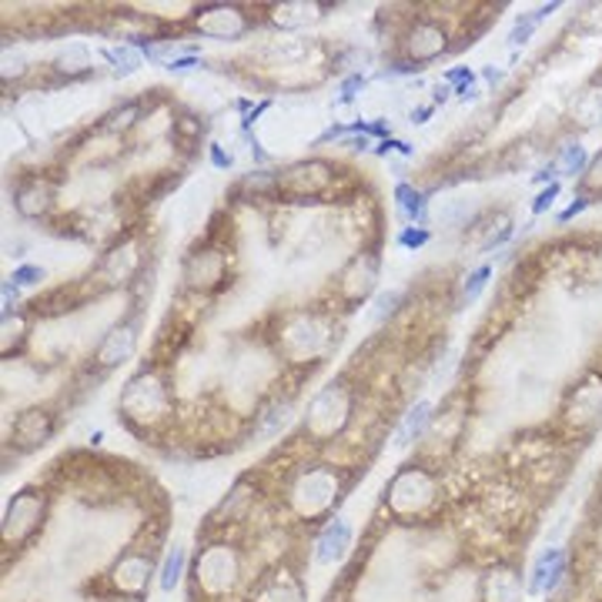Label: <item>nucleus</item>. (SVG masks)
<instances>
[{
  "instance_id": "393cba45",
  "label": "nucleus",
  "mask_w": 602,
  "mask_h": 602,
  "mask_svg": "<svg viewBox=\"0 0 602 602\" xmlns=\"http://www.w3.org/2000/svg\"><path fill=\"white\" fill-rule=\"evenodd\" d=\"M58 67L67 74H77V71L90 67V51L84 48V44H71V48L58 58Z\"/></svg>"
},
{
  "instance_id": "bb28decb",
  "label": "nucleus",
  "mask_w": 602,
  "mask_h": 602,
  "mask_svg": "<svg viewBox=\"0 0 602 602\" xmlns=\"http://www.w3.org/2000/svg\"><path fill=\"white\" fill-rule=\"evenodd\" d=\"M582 184L589 192H602V155H595L589 164H586V174H582Z\"/></svg>"
},
{
  "instance_id": "c756f323",
  "label": "nucleus",
  "mask_w": 602,
  "mask_h": 602,
  "mask_svg": "<svg viewBox=\"0 0 602 602\" xmlns=\"http://www.w3.org/2000/svg\"><path fill=\"white\" fill-rule=\"evenodd\" d=\"M555 195H560V184H549V192H542V195L536 198V205H532V211H536V214H542L545 208H552V201H555Z\"/></svg>"
},
{
  "instance_id": "9d476101",
  "label": "nucleus",
  "mask_w": 602,
  "mask_h": 602,
  "mask_svg": "<svg viewBox=\"0 0 602 602\" xmlns=\"http://www.w3.org/2000/svg\"><path fill=\"white\" fill-rule=\"evenodd\" d=\"M482 602H523V576L513 566H495L482 582Z\"/></svg>"
},
{
  "instance_id": "f3484780",
  "label": "nucleus",
  "mask_w": 602,
  "mask_h": 602,
  "mask_svg": "<svg viewBox=\"0 0 602 602\" xmlns=\"http://www.w3.org/2000/svg\"><path fill=\"white\" fill-rule=\"evenodd\" d=\"M255 602H302V589L288 576H274V579H265L258 586Z\"/></svg>"
},
{
  "instance_id": "aec40b11",
  "label": "nucleus",
  "mask_w": 602,
  "mask_h": 602,
  "mask_svg": "<svg viewBox=\"0 0 602 602\" xmlns=\"http://www.w3.org/2000/svg\"><path fill=\"white\" fill-rule=\"evenodd\" d=\"M429 411H432V405L429 402H419L415 405L408 415H405V422H402V429H398V435H395V445H411V439H419L422 435V429L429 426Z\"/></svg>"
},
{
  "instance_id": "f8f14e48",
  "label": "nucleus",
  "mask_w": 602,
  "mask_h": 602,
  "mask_svg": "<svg viewBox=\"0 0 602 602\" xmlns=\"http://www.w3.org/2000/svg\"><path fill=\"white\" fill-rule=\"evenodd\" d=\"M51 435H54V419L48 411H40V408L24 411L21 419L14 422V442L21 449H37V445L48 442Z\"/></svg>"
},
{
  "instance_id": "6e6552de",
  "label": "nucleus",
  "mask_w": 602,
  "mask_h": 602,
  "mask_svg": "<svg viewBox=\"0 0 602 602\" xmlns=\"http://www.w3.org/2000/svg\"><path fill=\"white\" fill-rule=\"evenodd\" d=\"M111 582L118 592L131 595V599H142L148 582H151V552H127L121 555V563L111 573Z\"/></svg>"
},
{
  "instance_id": "0eeeda50",
  "label": "nucleus",
  "mask_w": 602,
  "mask_h": 602,
  "mask_svg": "<svg viewBox=\"0 0 602 602\" xmlns=\"http://www.w3.org/2000/svg\"><path fill=\"white\" fill-rule=\"evenodd\" d=\"M195 27H198L205 37H214V40H238V37L248 34L251 21H248L235 4H211V8L198 11Z\"/></svg>"
},
{
  "instance_id": "20e7f679",
  "label": "nucleus",
  "mask_w": 602,
  "mask_h": 602,
  "mask_svg": "<svg viewBox=\"0 0 602 602\" xmlns=\"http://www.w3.org/2000/svg\"><path fill=\"white\" fill-rule=\"evenodd\" d=\"M348 411H352L348 392H345L342 385H329L321 395H315V402H311V408H308L305 426H308V432H311L315 439H332L335 432L345 429Z\"/></svg>"
},
{
  "instance_id": "412c9836",
  "label": "nucleus",
  "mask_w": 602,
  "mask_h": 602,
  "mask_svg": "<svg viewBox=\"0 0 602 602\" xmlns=\"http://www.w3.org/2000/svg\"><path fill=\"white\" fill-rule=\"evenodd\" d=\"M101 54L118 74H134L137 67H142V51L131 48V44H114V48H105Z\"/></svg>"
},
{
  "instance_id": "a878e982",
  "label": "nucleus",
  "mask_w": 602,
  "mask_h": 602,
  "mask_svg": "<svg viewBox=\"0 0 602 602\" xmlns=\"http://www.w3.org/2000/svg\"><path fill=\"white\" fill-rule=\"evenodd\" d=\"M278 426H285V405H274L261 415V426H258V435H271Z\"/></svg>"
},
{
  "instance_id": "2eb2a0df",
  "label": "nucleus",
  "mask_w": 602,
  "mask_h": 602,
  "mask_svg": "<svg viewBox=\"0 0 602 602\" xmlns=\"http://www.w3.org/2000/svg\"><path fill=\"white\" fill-rule=\"evenodd\" d=\"M372 282H376V258H368V255H361V258H355L352 265H348V271H345V295L352 298V302H358V298H365L368 292H372Z\"/></svg>"
},
{
  "instance_id": "4468645a",
  "label": "nucleus",
  "mask_w": 602,
  "mask_h": 602,
  "mask_svg": "<svg viewBox=\"0 0 602 602\" xmlns=\"http://www.w3.org/2000/svg\"><path fill=\"white\" fill-rule=\"evenodd\" d=\"M318 4H308V0H292V4H278L271 8V24L285 27V30H295V27H308L315 24L321 14Z\"/></svg>"
},
{
  "instance_id": "cd10ccee",
  "label": "nucleus",
  "mask_w": 602,
  "mask_h": 602,
  "mask_svg": "<svg viewBox=\"0 0 602 602\" xmlns=\"http://www.w3.org/2000/svg\"><path fill=\"white\" fill-rule=\"evenodd\" d=\"M489 268H479L476 274H469V282H466V292H462V295H466V302H476L479 298V292L486 288V282H489Z\"/></svg>"
},
{
  "instance_id": "39448f33",
  "label": "nucleus",
  "mask_w": 602,
  "mask_h": 602,
  "mask_svg": "<svg viewBox=\"0 0 602 602\" xmlns=\"http://www.w3.org/2000/svg\"><path fill=\"white\" fill-rule=\"evenodd\" d=\"M44 523V495L27 489L21 495H14L11 508H8V519H4V539L8 545H17L24 539H30Z\"/></svg>"
},
{
  "instance_id": "b1692460",
  "label": "nucleus",
  "mask_w": 602,
  "mask_h": 602,
  "mask_svg": "<svg viewBox=\"0 0 602 602\" xmlns=\"http://www.w3.org/2000/svg\"><path fill=\"white\" fill-rule=\"evenodd\" d=\"M395 198H398V208H402V214L411 221V218H419L422 211H426V195H419V192H411L408 184H398L395 188Z\"/></svg>"
},
{
  "instance_id": "423d86ee",
  "label": "nucleus",
  "mask_w": 602,
  "mask_h": 602,
  "mask_svg": "<svg viewBox=\"0 0 602 602\" xmlns=\"http://www.w3.org/2000/svg\"><path fill=\"white\" fill-rule=\"evenodd\" d=\"M121 405H124V411L131 415V419L155 422L168 411V392H164V385H158L155 379L145 376V379H137V382L127 385Z\"/></svg>"
},
{
  "instance_id": "dca6fc26",
  "label": "nucleus",
  "mask_w": 602,
  "mask_h": 602,
  "mask_svg": "<svg viewBox=\"0 0 602 602\" xmlns=\"http://www.w3.org/2000/svg\"><path fill=\"white\" fill-rule=\"evenodd\" d=\"M602 415V392H599V385L595 382H589V385H582V389H576V395H573V422H592V419H599Z\"/></svg>"
},
{
  "instance_id": "6ab92c4d",
  "label": "nucleus",
  "mask_w": 602,
  "mask_h": 602,
  "mask_svg": "<svg viewBox=\"0 0 602 602\" xmlns=\"http://www.w3.org/2000/svg\"><path fill=\"white\" fill-rule=\"evenodd\" d=\"M48 205H51V192L44 188L40 181H30V184H24V188L17 192V211L27 214V218L44 214V211H48Z\"/></svg>"
},
{
  "instance_id": "f257e3e1",
  "label": "nucleus",
  "mask_w": 602,
  "mask_h": 602,
  "mask_svg": "<svg viewBox=\"0 0 602 602\" xmlns=\"http://www.w3.org/2000/svg\"><path fill=\"white\" fill-rule=\"evenodd\" d=\"M339 499V476L329 469H308L292 486V505L302 519L325 516Z\"/></svg>"
},
{
  "instance_id": "473e14b6",
  "label": "nucleus",
  "mask_w": 602,
  "mask_h": 602,
  "mask_svg": "<svg viewBox=\"0 0 602 602\" xmlns=\"http://www.w3.org/2000/svg\"><path fill=\"white\" fill-rule=\"evenodd\" d=\"M114 602H137V599H114Z\"/></svg>"
},
{
  "instance_id": "4be33fe9",
  "label": "nucleus",
  "mask_w": 602,
  "mask_h": 602,
  "mask_svg": "<svg viewBox=\"0 0 602 602\" xmlns=\"http://www.w3.org/2000/svg\"><path fill=\"white\" fill-rule=\"evenodd\" d=\"M184 545H174L171 552H168V560H164V566H161V589L164 592H171L177 582H181V576H184Z\"/></svg>"
},
{
  "instance_id": "ddd939ff",
  "label": "nucleus",
  "mask_w": 602,
  "mask_h": 602,
  "mask_svg": "<svg viewBox=\"0 0 602 602\" xmlns=\"http://www.w3.org/2000/svg\"><path fill=\"white\" fill-rule=\"evenodd\" d=\"M348 545H352V526H348V519H332L329 526H325V532L318 536V552H315V560L321 563V566H332V563H339L342 555L348 552Z\"/></svg>"
},
{
  "instance_id": "9b49d317",
  "label": "nucleus",
  "mask_w": 602,
  "mask_h": 602,
  "mask_svg": "<svg viewBox=\"0 0 602 602\" xmlns=\"http://www.w3.org/2000/svg\"><path fill=\"white\" fill-rule=\"evenodd\" d=\"M566 576V552L563 549H545L536 566H532V579H529V592L542 595L560 586V579Z\"/></svg>"
},
{
  "instance_id": "a211bd4d",
  "label": "nucleus",
  "mask_w": 602,
  "mask_h": 602,
  "mask_svg": "<svg viewBox=\"0 0 602 602\" xmlns=\"http://www.w3.org/2000/svg\"><path fill=\"white\" fill-rule=\"evenodd\" d=\"M131 352H134V329H131V325H121V329H114V332L105 339L98 358H101V365H118V361H124Z\"/></svg>"
},
{
  "instance_id": "7c9ffc66",
  "label": "nucleus",
  "mask_w": 602,
  "mask_h": 602,
  "mask_svg": "<svg viewBox=\"0 0 602 602\" xmlns=\"http://www.w3.org/2000/svg\"><path fill=\"white\" fill-rule=\"evenodd\" d=\"M582 208H586V198H579V205H573V208H566V211H563V221H569V218H576V214H579Z\"/></svg>"
},
{
  "instance_id": "1a4fd4ad",
  "label": "nucleus",
  "mask_w": 602,
  "mask_h": 602,
  "mask_svg": "<svg viewBox=\"0 0 602 602\" xmlns=\"http://www.w3.org/2000/svg\"><path fill=\"white\" fill-rule=\"evenodd\" d=\"M405 51L415 64H426V61H435L442 51H445V30L432 21H419L411 30H408V40H405Z\"/></svg>"
},
{
  "instance_id": "2f4dec72",
  "label": "nucleus",
  "mask_w": 602,
  "mask_h": 602,
  "mask_svg": "<svg viewBox=\"0 0 602 602\" xmlns=\"http://www.w3.org/2000/svg\"><path fill=\"white\" fill-rule=\"evenodd\" d=\"M402 242H405V245H422V242H426V235H422V231H419V235H405Z\"/></svg>"
},
{
  "instance_id": "f03ea898",
  "label": "nucleus",
  "mask_w": 602,
  "mask_h": 602,
  "mask_svg": "<svg viewBox=\"0 0 602 602\" xmlns=\"http://www.w3.org/2000/svg\"><path fill=\"white\" fill-rule=\"evenodd\" d=\"M198 589L205 595H228L231 589H235L238 576H242V560H238V552L231 549V545H208L201 552V560H198Z\"/></svg>"
},
{
  "instance_id": "c85d7f7f",
  "label": "nucleus",
  "mask_w": 602,
  "mask_h": 602,
  "mask_svg": "<svg viewBox=\"0 0 602 602\" xmlns=\"http://www.w3.org/2000/svg\"><path fill=\"white\" fill-rule=\"evenodd\" d=\"M40 278H44V271H40V268H34V265H24V268H17V271H14L11 282H14V285H37Z\"/></svg>"
},
{
  "instance_id": "5701e85b",
  "label": "nucleus",
  "mask_w": 602,
  "mask_h": 602,
  "mask_svg": "<svg viewBox=\"0 0 602 602\" xmlns=\"http://www.w3.org/2000/svg\"><path fill=\"white\" fill-rule=\"evenodd\" d=\"M586 168V148L582 145H569L560 158L552 161V171H560V174H579Z\"/></svg>"
},
{
  "instance_id": "7ed1b4c3",
  "label": "nucleus",
  "mask_w": 602,
  "mask_h": 602,
  "mask_svg": "<svg viewBox=\"0 0 602 602\" xmlns=\"http://www.w3.org/2000/svg\"><path fill=\"white\" fill-rule=\"evenodd\" d=\"M435 502V479L426 469H402L389 486V505L395 516H419Z\"/></svg>"
}]
</instances>
